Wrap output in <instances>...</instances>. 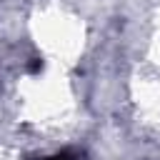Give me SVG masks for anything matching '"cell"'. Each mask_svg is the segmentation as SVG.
Here are the masks:
<instances>
[{"label":"cell","mask_w":160,"mask_h":160,"mask_svg":"<svg viewBox=\"0 0 160 160\" xmlns=\"http://www.w3.org/2000/svg\"><path fill=\"white\" fill-rule=\"evenodd\" d=\"M42 160H80V155H78V152H72V150H62V152H55V155L42 158Z\"/></svg>","instance_id":"6da1fadb"}]
</instances>
